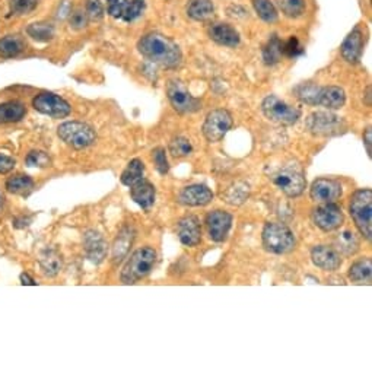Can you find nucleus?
I'll use <instances>...</instances> for the list:
<instances>
[{
	"mask_svg": "<svg viewBox=\"0 0 372 372\" xmlns=\"http://www.w3.org/2000/svg\"><path fill=\"white\" fill-rule=\"evenodd\" d=\"M27 165L28 167H38V168H46L52 165V160L46 152L42 150H32L28 153L27 157Z\"/></svg>",
	"mask_w": 372,
	"mask_h": 372,
	"instance_id": "ea45409f",
	"label": "nucleus"
},
{
	"mask_svg": "<svg viewBox=\"0 0 372 372\" xmlns=\"http://www.w3.org/2000/svg\"><path fill=\"white\" fill-rule=\"evenodd\" d=\"M364 32L359 27L349 32L346 40L342 44V56L347 63H358L364 52Z\"/></svg>",
	"mask_w": 372,
	"mask_h": 372,
	"instance_id": "f3484780",
	"label": "nucleus"
},
{
	"mask_svg": "<svg viewBox=\"0 0 372 372\" xmlns=\"http://www.w3.org/2000/svg\"><path fill=\"white\" fill-rule=\"evenodd\" d=\"M313 263L325 272H333L337 270L342 266V257L339 251L333 247L328 246H317L311 251Z\"/></svg>",
	"mask_w": 372,
	"mask_h": 372,
	"instance_id": "dca6fc26",
	"label": "nucleus"
},
{
	"mask_svg": "<svg viewBox=\"0 0 372 372\" xmlns=\"http://www.w3.org/2000/svg\"><path fill=\"white\" fill-rule=\"evenodd\" d=\"M263 246L270 253L287 254L295 248L296 239L287 225L269 222L263 229Z\"/></svg>",
	"mask_w": 372,
	"mask_h": 372,
	"instance_id": "7ed1b4c3",
	"label": "nucleus"
},
{
	"mask_svg": "<svg viewBox=\"0 0 372 372\" xmlns=\"http://www.w3.org/2000/svg\"><path fill=\"white\" fill-rule=\"evenodd\" d=\"M342 209L335 203H323L313 210V222L324 232H330L343 224Z\"/></svg>",
	"mask_w": 372,
	"mask_h": 372,
	"instance_id": "f8f14e48",
	"label": "nucleus"
},
{
	"mask_svg": "<svg viewBox=\"0 0 372 372\" xmlns=\"http://www.w3.org/2000/svg\"><path fill=\"white\" fill-rule=\"evenodd\" d=\"M27 42L20 35H6L0 40V56L5 59L16 57L25 50Z\"/></svg>",
	"mask_w": 372,
	"mask_h": 372,
	"instance_id": "bb28decb",
	"label": "nucleus"
},
{
	"mask_svg": "<svg viewBox=\"0 0 372 372\" xmlns=\"http://www.w3.org/2000/svg\"><path fill=\"white\" fill-rule=\"evenodd\" d=\"M4 206H5V196L2 194V191H0V212H2Z\"/></svg>",
	"mask_w": 372,
	"mask_h": 372,
	"instance_id": "09e8293b",
	"label": "nucleus"
},
{
	"mask_svg": "<svg viewBox=\"0 0 372 372\" xmlns=\"http://www.w3.org/2000/svg\"><path fill=\"white\" fill-rule=\"evenodd\" d=\"M130 196L135 203H138L142 209L149 210L153 203H155V187H153L149 181H145L143 179L130 187Z\"/></svg>",
	"mask_w": 372,
	"mask_h": 372,
	"instance_id": "5701e85b",
	"label": "nucleus"
},
{
	"mask_svg": "<svg viewBox=\"0 0 372 372\" xmlns=\"http://www.w3.org/2000/svg\"><path fill=\"white\" fill-rule=\"evenodd\" d=\"M15 165H16V162L13 158L2 155V153H0V174H6V172L12 171L15 168Z\"/></svg>",
	"mask_w": 372,
	"mask_h": 372,
	"instance_id": "a18cd8bd",
	"label": "nucleus"
},
{
	"mask_svg": "<svg viewBox=\"0 0 372 372\" xmlns=\"http://www.w3.org/2000/svg\"><path fill=\"white\" fill-rule=\"evenodd\" d=\"M59 138L75 149L91 146L97 140V133L92 127L80 121H66L57 128Z\"/></svg>",
	"mask_w": 372,
	"mask_h": 372,
	"instance_id": "39448f33",
	"label": "nucleus"
},
{
	"mask_svg": "<svg viewBox=\"0 0 372 372\" xmlns=\"http://www.w3.org/2000/svg\"><path fill=\"white\" fill-rule=\"evenodd\" d=\"M232 225V216L224 210H213L206 216L208 234L215 243H224Z\"/></svg>",
	"mask_w": 372,
	"mask_h": 372,
	"instance_id": "4468645a",
	"label": "nucleus"
},
{
	"mask_svg": "<svg viewBox=\"0 0 372 372\" xmlns=\"http://www.w3.org/2000/svg\"><path fill=\"white\" fill-rule=\"evenodd\" d=\"M83 247L88 258L92 263H101L107 256V243L102 235L97 231H88L83 235Z\"/></svg>",
	"mask_w": 372,
	"mask_h": 372,
	"instance_id": "412c9836",
	"label": "nucleus"
},
{
	"mask_svg": "<svg viewBox=\"0 0 372 372\" xmlns=\"http://www.w3.org/2000/svg\"><path fill=\"white\" fill-rule=\"evenodd\" d=\"M20 280H22V284H35V282L27 273L20 275Z\"/></svg>",
	"mask_w": 372,
	"mask_h": 372,
	"instance_id": "de8ad7c7",
	"label": "nucleus"
},
{
	"mask_svg": "<svg viewBox=\"0 0 372 372\" xmlns=\"http://www.w3.org/2000/svg\"><path fill=\"white\" fill-rule=\"evenodd\" d=\"M372 272V265L369 258H362L356 263H354L352 268L349 269V277L354 282H362L369 280Z\"/></svg>",
	"mask_w": 372,
	"mask_h": 372,
	"instance_id": "c9c22d12",
	"label": "nucleus"
},
{
	"mask_svg": "<svg viewBox=\"0 0 372 372\" xmlns=\"http://www.w3.org/2000/svg\"><path fill=\"white\" fill-rule=\"evenodd\" d=\"M138 50L146 60L165 69L179 68L183 60L181 50L177 44L158 32L143 35L138 42Z\"/></svg>",
	"mask_w": 372,
	"mask_h": 372,
	"instance_id": "f257e3e1",
	"label": "nucleus"
},
{
	"mask_svg": "<svg viewBox=\"0 0 372 372\" xmlns=\"http://www.w3.org/2000/svg\"><path fill=\"white\" fill-rule=\"evenodd\" d=\"M177 232L180 241L187 247H196L202 239V228L199 219L191 215L181 219L177 227Z\"/></svg>",
	"mask_w": 372,
	"mask_h": 372,
	"instance_id": "a211bd4d",
	"label": "nucleus"
},
{
	"mask_svg": "<svg viewBox=\"0 0 372 372\" xmlns=\"http://www.w3.org/2000/svg\"><path fill=\"white\" fill-rule=\"evenodd\" d=\"M364 140H365V145H366V152H368V155L371 157V142H372V131H371V127H368V128L365 130Z\"/></svg>",
	"mask_w": 372,
	"mask_h": 372,
	"instance_id": "49530a36",
	"label": "nucleus"
},
{
	"mask_svg": "<svg viewBox=\"0 0 372 372\" xmlns=\"http://www.w3.org/2000/svg\"><path fill=\"white\" fill-rule=\"evenodd\" d=\"M85 12H86L88 18L101 19L104 16V6L100 0H86Z\"/></svg>",
	"mask_w": 372,
	"mask_h": 372,
	"instance_id": "37998d69",
	"label": "nucleus"
},
{
	"mask_svg": "<svg viewBox=\"0 0 372 372\" xmlns=\"http://www.w3.org/2000/svg\"><path fill=\"white\" fill-rule=\"evenodd\" d=\"M40 265L46 276H56L61 269V257L56 250H46L41 254Z\"/></svg>",
	"mask_w": 372,
	"mask_h": 372,
	"instance_id": "c85d7f7f",
	"label": "nucleus"
},
{
	"mask_svg": "<svg viewBox=\"0 0 372 372\" xmlns=\"http://www.w3.org/2000/svg\"><path fill=\"white\" fill-rule=\"evenodd\" d=\"M186 11L193 20L203 22L212 18L215 12V6L212 0H188Z\"/></svg>",
	"mask_w": 372,
	"mask_h": 372,
	"instance_id": "a878e982",
	"label": "nucleus"
},
{
	"mask_svg": "<svg viewBox=\"0 0 372 372\" xmlns=\"http://www.w3.org/2000/svg\"><path fill=\"white\" fill-rule=\"evenodd\" d=\"M282 57V41L277 38V35H272L265 49H263V60H265L266 64L273 66L279 63Z\"/></svg>",
	"mask_w": 372,
	"mask_h": 372,
	"instance_id": "2f4dec72",
	"label": "nucleus"
},
{
	"mask_svg": "<svg viewBox=\"0 0 372 372\" xmlns=\"http://www.w3.org/2000/svg\"><path fill=\"white\" fill-rule=\"evenodd\" d=\"M27 114L25 105L19 101H9L0 104V124L20 121Z\"/></svg>",
	"mask_w": 372,
	"mask_h": 372,
	"instance_id": "393cba45",
	"label": "nucleus"
},
{
	"mask_svg": "<svg viewBox=\"0 0 372 372\" xmlns=\"http://www.w3.org/2000/svg\"><path fill=\"white\" fill-rule=\"evenodd\" d=\"M336 250L344 256H354L359 250V239L352 231H343L335 239Z\"/></svg>",
	"mask_w": 372,
	"mask_h": 372,
	"instance_id": "cd10ccee",
	"label": "nucleus"
},
{
	"mask_svg": "<svg viewBox=\"0 0 372 372\" xmlns=\"http://www.w3.org/2000/svg\"><path fill=\"white\" fill-rule=\"evenodd\" d=\"M273 184L288 197H296L305 190L306 181L298 165H287L273 175Z\"/></svg>",
	"mask_w": 372,
	"mask_h": 372,
	"instance_id": "6e6552de",
	"label": "nucleus"
},
{
	"mask_svg": "<svg viewBox=\"0 0 372 372\" xmlns=\"http://www.w3.org/2000/svg\"><path fill=\"white\" fill-rule=\"evenodd\" d=\"M248 194H250V188L246 183H235L232 187L227 188V191H225V194H222V197L227 203L238 206V205L244 203L247 200Z\"/></svg>",
	"mask_w": 372,
	"mask_h": 372,
	"instance_id": "7c9ffc66",
	"label": "nucleus"
},
{
	"mask_svg": "<svg viewBox=\"0 0 372 372\" xmlns=\"http://www.w3.org/2000/svg\"><path fill=\"white\" fill-rule=\"evenodd\" d=\"M253 6H254L256 13L265 22L272 24V22L277 20V16H279L277 9L270 2V0H253Z\"/></svg>",
	"mask_w": 372,
	"mask_h": 372,
	"instance_id": "f704fd0d",
	"label": "nucleus"
},
{
	"mask_svg": "<svg viewBox=\"0 0 372 372\" xmlns=\"http://www.w3.org/2000/svg\"><path fill=\"white\" fill-rule=\"evenodd\" d=\"M86 22H88V15H86V12H83L80 9L75 11L71 15V27L73 30H82L86 25Z\"/></svg>",
	"mask_w": 372,
	"mask_h": 372,
	"instance_id": "c03bdc74",
	"label": "nucleus"
},
{
	"mask_svg": "<svg viewBox=\"0 0 372 372\" xmlns=\"http://www.w3.org/2000/svg\"><path fill=\"white\" fill-rule=\"evenodd\" d=\"M213 200V193L203 184H193L180 193V202L186 206L200 208Z\"/></svg>",
	"mask_w": 372,
	"mask_h": 372,
	"instance_id": "6ab92c4d",
	"label": "nucleus"
},
{
	"mask_svg": "<svg viewBox=\"0 0 372 372\" xmlns=\"http://www.w3.org/2000/svg\"><path fill=\"white\" fill-rule=\"evenodd\" d=\"M232 123V116L227 109H213V112L206 116L203 124V135L212 143L222 140L224 136L231 130Z\"/></svg>",
	"mask_w": 372,
	"mask_h": 372,
	"instance_id": "9d476101",
	"label": "nucleus"
},
{
	"mask_svg": "<svg viewBox=\"0 0 372 372\" xmlns=\"http://www.w3.org/2000/svg\"><path fill=\"white\" fill-rule=\"evenodd\" d=\"M152 160L153 162H155V167L158 169V172L161 175H165L168 174L169 171V164H168V160H167V152L164 148H157L153 149L152 152Z\"/></svg>",
	"mask_w": 372,
	"mask_h": 372,
	"instance_id": "79ce46f5",
	"label": "nucleus"
},
{
	"mask_svg": "<svg viewBox=\"0 0 372 372\" xmlns=\"http://www.w3.org/2000/svg\"><path fill=\"white\" fill-rule=\"evenodd\" d=\"M167 95L172 108L181 114H191L202 108V102L190 94L181 80H169L167 85Z\"/></svg>",
	"mask_w": 372,
	"mask_h": 372,
	"instance_id": "423d86ee",
	"label": "nucleus"
},
{
	"mask_svg": "<svg viewBox=\"0 0 372 372\" xmlns=\"http://www.w3.org/2000/svg\"><path fill=\"white\" fill-rule=\"evenodd\" d=\"M346 102V94L340 86H318L316 95V105L328 109H339Z\"/></svg>",
	"mask_w": 372,
	"mask_h": 372,
	"instance_id": "aec40b11",
	"label": "nucleus"
},
{
	"mask_svg": "<svg viewBox=\"0 0 372 372\" xmlns=\"http://www.w3.org/2000/svg\"><path fill=\"white\" fill-rule=\"evenodd\" d=\"M304 53V47L296 37H291L287 41H282V54L295 59Z\"/></svg>",
	"mask_w": 372,
	"mask_h": 372,
	"instance_id": "58836bf2",
	"label": "nucleus"
},
{
	"mask_svg": "<svg viewBox=\"0 0 372 372\" xmlns=\"http://www.w3.org/2000/svg\"><path fill=\"white\" fill-rule=\"evenodd\" d=\"M135 229L131 227H124L116 241H114V246H113V260L114 263H120L123 258H126V256L128 254V250L131 247V244H133L135 241Z\"/></svg>",
	"mask_w": 372,
	"mask_h": 372,
	"instance_id": "b1692460",
	"label": "nucleus"
},
{
	"mask_svg": "<svg viewBox=\"0 0 372 372\" xmlns=\"http://www.w3.org/2000/svg\"><path fill=\"white\" fill-rule=\"evenodd\" d=\"M342 196V184L330 179H318L311 186V199L318 203H333Z\"/></svg>",
	"mask_w": 372,
	"mask_h": 372,
	"instance_id": "2eb2a0df",
	"label": "nucleus"
},
{
	"mask_svg": "<svg viewBox=\"0 0 372 372\" xmlns=\"http://www.w3.org/2000/svg\"><path fill=\"white\" fill-rule=\"evenodd\" d=\"M6 188L12 194H27L34 188V180L28 175H15L6 181Z\"/></svg>",
	"mask_w": 372,
	"mask_h": 372,
	"instance_id": "473e14b6",
	"label": "nucleus"
},
{
	"mask_svg": "<svg viewBox=\"0 0 372 372\" xmlns=\"http://www.w3.org/2000/svg\"><path fill=\"white\" fill-rule=\"evenodd\" d=\"M38 5V0H11V12L15 15H27Z\"/></svg>",
	"mask_w": 372,
	"mask_h": 372,
	"instance_id": "a19ab883",
	"label": "nucleus"
},
{
	"mask_svg": "<svg viewBox=\"0 0 372 372\" xmlns=\"http://www.w3.org/2000/svg\"><path fill=\"white\" fill-rule=\"evenodd\" d=\"M143 174H145V164L136 158L133 161H130L126 169L123 171L121 183L127 187H131L143 179Z\"/></svg>",
	"mask_w": 372,
	"mask_h": 372,
	"instance_id": "c756f323",
	"label": "nucleus"
},
{
	"mask_svg": "<svg viewBox=\"0 0 372 372\" xmlns=\"http://www.w3.org/2000/svg\"><path fill=\"white\" fill-rule=\"evenodd\" d=\"M32 107L38 113L50 116L53 119H64L72 112V107L68 101L53 92H41L32 100Z\"/></svg>",
	"mask_w": 372,
	"mask_h": 372,
	"instance_id": "9b49d317",
	"label": "nucleus"
},
{
	"mask_svg": "<svg viewBox=\"0 0 372 372\" xmlns=\"http://www.w3.org/2000/svg\"><path fill=\"white\" fill-rule=\"evenodd\" d=\"M306 128L317 136H337L344 133L346 123L333 113L317 112L306 119Z\"/></svg>",
	"mask_w": 372,
	"mask_h": 372,
	"instance_id": "0eeeda50",
	"label": "nucleus"
},
{
	"mask_svg": "<svg viewBox=\"0 0 372 372\" xmlns=\"http://www.w3.org/2000/svg\"><path fill=\"white\" fill-rule=\"evenodd\" d=\"M209 37L215 42H217L219 46H225V47H236L241 41L238 31L232 25L222 24V22L213 24L209 28Z\"/></svg>",
	"mask_w": 372,
	"mask_h": 372,
	"instance_id": "4be33fe9",
	"label": "nucleus"
},
{
	"mask_svg": "<svg viewBox=\"0 0 372 372\" xmlns=\"http://www.w3.org/2000/svg\"><path fill=\"white\" fill-rule=\"evenodd\" d=\"M108 13L123 22L139 19L145 11V0H107Z\"/></svg>",
	"mask_w": 372,
	"mask_h": 372,
	"instance_id": "ddd939ff",
	"label": "nucleus"
},
{
	"mask_svg": "<svg viewBox=\"0 0 372 372\" xmlns=\"http://www.w3.org/2000/svg\"><path fill=\"white\" fill-rule=\"evenodd\" d=\"M261 109L269 120L284 126L295 124L301 117V112L298 108L291 107L289 104L275 95L265 98V101L261 104Z\"/></svg>",
	"mask_w": 372,
	"mask_h": 372,
	"instance_id": "1a4fd4ad",
	"label": "nucleus"
},
{
	"mask_svg": "<svg viewBox=\"0 0 372 372\" xmlns=\"http://www.w3.org/2000/svg\"><path fill=\"white\" fill-rule=\"evenodd\" d=\"M157 263V251L150 247H142L130 256L121 272V282L133 284L146 277Z\"/></svg>",
	"mask_w": 372,
	"mask_h": 372,
	"instance_id": "f03ea898",
	"label": "nucleus"
},
{
	"mask_svg": "<svg viewBox=\"0 0 372 372\" xmlns=\"http://www.w3.org/2000/svg\"><path fill=\"white\" fill-rule=\"evenodd\" d=\"M27 34L38 42H47L54 37V27L46 22H35L27 28Z\"/></svg>",
	"mask_w": 372,
	"mask_h": 372,
	"instance_id": "72a5a7b5",
	"label": "nucleus"
},
{
	"mask_svg": "<svg viewBox=\"0 0 372 372\" xmlns=\"http://www.w3.org/2000/svg\"><path fill=\"white\" fill-rule=\"evenodd\" d=\"M277 5L289 18H299L305 12V0H277Z\"/></svg>",
	"mask_w": 372,
	"mask_h": 372,
	"instance_id": "e433bc0d",
	"label": "nucleus"
},
{
	"mask_svg": "<svg viewBox=\"0 0 372 372\" xmlns=\"http://www.w3.org/2000/svg\"><path fill=\"white\" fill-rule=\"evenodd\" d=\"M350 215H352L354 221L361 231V234L371 239L372 235V190L365 188L356 191L352 199H350L349 206Z\"/></svg>",
	"mask_w": 372,
	"mask_h": 372,
	"instance_id": "20e7f679",
	"label": "nucleus"
},
{
	"mask_svg": "<svg viewBox=\"0 0 372 372\" xmlns=\"http://www.w3.org/2000/svg\"><path fill=\"white\" fill-rule=\"evenodd\" d=\"M169 152L174 158H184L188 157L193 152V146L188 139L186 138H175L169 143Z\"/></svg>",
	"mask_w": 372,
	"mask_h": 372,
	"instance_id": "4c0bfd02",
	"label": "nucleus"
}]
</instances>
